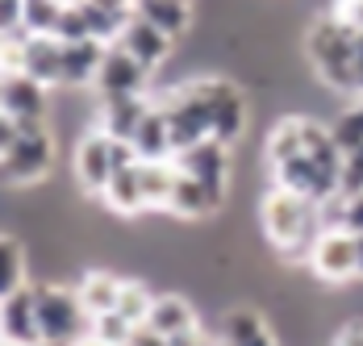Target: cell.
I'll return each mask as SVG.
<instances>
[{"mask_svg": "<svg viewBox=\"0 0 363 346\" xmlns=\"http://www.w3.org/2000/svg\"><path fill=\"white\" fill-rule=\"evenodd\" d=\"M0 325H4V342H13V346H46L42 342V321H38V288H34V279L0 296Z\"/></svg>", "mask_w": 363, "mask_h": 346, "instance_id": "10", "label": "cell"}, {"mask_svg": "<svg viewBox=\"0 0 363 346\" xmlns=\"http://www.w3.org/2000/svg\"><path fill=\"white\" fill-rule=\"evenodd\" d=\"M0 113L13 121H46L50 113V88L38 84L26 71H4L0 84Z\"/></svg>", "mask_w": 363, "mask_h": 346, "instance_id": "11", "label": "cell"}, {"mask_svg": "<svg viewBox=\"0 0 363 346\" xmlns=\"http://www.w3.org/2000/svg\"><path fill=\"white\" fill-rule=\"evenodd\" d=\"M55 167V134L46 130V121H17L13 142L0 146V172L9 192H26L38 188Z\"/></svg>", "mask_w": 363, "mask_h": 346, "instance_id": "3", "label": "cell"}, {"mask_svg": "<svg viewBox=\"0 0 363 346\" xmlns=\"http://www.w3.org/2000/svg\"><path fill=\"white\" fill-rule=\"evenodd\" d=\"M342 192H363V146L342 155Z\"/></svg>", "mask_w": 363, "mask_h": 346, "instance_id": "26", "label": "cell"}, {"mask_svg": "<svg viewBox=\"0 0 363 346\" xmlns=\"http://www.w3.org/2000/svg\"><path fill=\"white\" fill-rule=\"evenodd\" d=\"M355 42L359 30L347 26L338 13L313 17V26L305 30V59L318 75V84L334 96H359V79H355Z\"/></svg>", "mask_w": 363, "mask_h": 346, "instance_id": "2", "label": "cell"}, {"mask_svg": "<svg viewBox=\"0 0 363 346\" xmlns=\"http://www.w3.org/2000/svg\"><path fill=\"white\" fill-rule=\"evenodd\" d=\"M221 346H280L276 330L267 325V317L251 305H234V309H221Z\"/></svg>", "mask_w": 363, "mask_h": 346, "instance_id": "14", "label": "cell"}, {"mask_svg": "<svg viewBox=\"0 0 363 346\" xmlns=\"http://www.w3.org/2000/svg\"><path fill=\"white\" fill-rule=\"evenodd\" d=\"M72 0H26V30L30 34H59V21Z\"/></svg>", "mask_w": 363, "mask_h": 346, "instance_id": "24", "label": "cell"}, {"mask_svg": "<svg viewBox=\"0 0 363 346\" xmlns=\"http://www.w3.org/2000/svg\"><path fill=\"white\" fill-rule=\"evenodd\" d=\"M38 288V321L46 346H75L84 334H92V317L84 309L75 284L63 279H34Z\"/></svg>", "mask_w": 363, "mask_h": 346, "instance_id": "5", "label": "cell"}, {"mask_svg": "<svg viewBox=\"0 0 363 346\" xmlns=\"http://www.w3.org/2000/svg\"><path fill=\"white\" fill-rule=\"evenodd\" d=\"M255 217H259V234L284 263H309V250L318 246L322 230H326L318 217V201H309L292 188H280V184H272L259 196Z\"/></svg>", "mask_w": 363, "mask_h": 346, "instance_id": "1", "label": "cell"}, {"mask_svg": "<svg viewBox=\"0 0 363 346\" xmlns=\"http://www.w3.org/2000/svg\"><path fill=\"white\" fill-rule=\"evenodd\" d=\"M155 71L138 63L121 42H109L105 50V63H101V75H96V101H117V96H138L146 92Z\"/></svg>", "mask_w": 363, "mask_h": 346, "instance_id": "9", "label": "cell"}, {"mask_svg": "<svg viewBox=\"0 0 363 346\" xmlns=\"http://www.w3.org/2000/svg\"><path fill=\"white\" fill-rule=\"evenodd\" d=\"M334 13H338L347 26L363 30V0H338V4H334Z\"/></svg>", "mask_w": 363, "mask_h": 346, "instance_id": "29", "label": "cell"}, {"mask_svg": "<svg viewBox=\"0 0 363 346\" xmlns=\"http://www.w3.org/2000/svg\"><path fill=\"white\" fill-rule=\"evenodd\" d=\"M134 155L150 163V159H176V138H172V121H167V113L159 108V104H150V113L143 117V125L134 130Z\"/></svg>", "mask_w": 363, "mask_h": 346, "instance_id": "19", "label": "cell"}, {"mask_svg": "<svg viewBox=\"0 0 363 346\" xmlns=\"http://www.w3.org/2000/svg\"><path fill=\"white\" fill-rule=\"evenodd\" d=\"M138 175H143V192H146V208L150 213H167L172 205V188L180 179V163L176 159H138Z\"/></svg>", "mask_w": 363, "mask_h": 346, "instance_id": "20", "label": "cell"}, {"mask_svg": "<svg viewBox=\"0 0 363 346\" xmlns=\"http://www.w3.org/2000/svg\"><path fill=\"white\" fill-rule=\"evenodd\" d=\"M330 346H363V317H351V321H342Z\"/></svg>", "mask_w": 363, "mask_h": 346, "instance_id": "27", "label": "cell"}, {"mask_svg": "<svg viewBox=\"0 0 363 346\" xmlns=\"http://www.w3.org/2000/svg\"><path fill=\"white\" fill-rule=\"evenodd\" d=\"M138 330H143V325H134L130 317H121L117 309H113V313H101V317H92V334H96L105 346H130Z\"/></svg>", "mask_w": 363, "mask_h": 346, "instance_id": "25", "label": "cell"}, {"mask_svg": "<svg viewBox=\"0 0 363 346\" xmlns=\"http://www.w3.org/2000/svg\"><path fill=\"white\" fill-rule=\"evenodd\" d=\"M359 238V279H363V234H355Z\"/></svg>", "mask_w": 363, "mask_h": 346, "instance_id": "32", "label": "cell"}, {"mask_svg": "<svg viewBox=\"0 0 363 346\" xmlns=\"http://www.w3.org/2000/svg\"><path fill=\"white\" fill-rule=\"evenodd\" d=\"M155 96L150 92H138V96H117V101H96V125L113 134L117 142H130L134 130L143 125V117L150 113Z\"/></svg>", "mask_w": 363, "mask_h": 346, "instance_id": "16", "label": "cell"}, {"mask_svg": "<svg viewBox=\"0 0 363 346\" xmlns=\"http://www.w3.org/2000/svg\"><path fill=\"white\" fill-rule=\"evenodd\" d=\"M125 163H138L134 146H130V142H117L113 134H105L101 125H92V130H84V134L75 138L72 172H75L79 192H84L88 201H101L105 188H109V179H113V172L125 167Z\"/></svg>", "mask_w": 363, "mask_h": 346, "instance_id": "4", "label": "cell"}, {"mask_svg": "<svg viewBox=\"0 0 363 346\" xmlns=\"http://www.w3.org/2000/svg\"><path fill=\"white\" fill-rule=\"evenodd\" d=\"M121 288H125V279L117 276V272H109V267H84L79 279H75V292H79V301H84L88 317H101V313L117 309Z\"/></svg>", "mask_w": 363, "mask_h": 346, "instance_id": "18", "label": "cell"}, {"mask_svg": "<svg viewBox=\"0 0 363 346\" xmlns=\"http://www.w3.org/2000/svg\"><path fill=\"white\" fill-rule=\"evenodd\" d=\"M30 279H34L30 276V242L17 238L13 230H4V238H0V296L30 284Z\"/></svg>", "mask_w": 363, "mask_h": 346, "instance_id": "22", "label": "cell"}, {"mask_svg": "<svg viewBox=\"0 0 363 346\" xmlns=\"http://www.w3.org/2000/svg\"><path fill=\"white\" fill-rule=\"evenodd\" d=\"M230 150H234V146H225V142H218V138H205V142H196V146H188V150L176 155L180 172L192 175V179H201V184L213 192L218 205L230 201V175H234Z\"/></svg>", "mask_w": 363, "mask_h": 346, "instance_id": "8", "label": "cell"}, {"mask_svg": "<svg viewBox=\"0 0 363 346\" xmlns=\"http://www.w3.org/2000/svg\"><path fill=\"white\" fill-rule=\"evenodd\" d=\"M196 325H201V313L184 292H159L155 309L146 317V330H155L159 338H180V334L196 330Z\"/></svg>", "mask_w": 363, "mask_h": 346, "instance_id": "17", "label": "cell"}, {"mask_svg": "<svg viewBox=\"0 0 363 346\" xmlns=\"http://www.w3.org/2000/svg\"><path fill=\"white\" fill-rule=\"evenodd\" d=\"M342 230L363 234V192H351L347 196V221H342Z\"/></svg>", "mask_w": 363, "mask_h": 346, "instance_id": "28", "label": "cell"}, {"mask_svg": "<svg viewBox=\"0 0 363 346\" xmlns=\"http://www.w3.org/2000/svg\"><path fill=\"white\" fill-rule=\"evenodd\" d=\"M309 272L330 288L351 284L359 276V238L351 230H322L318 246L309 250Z\"/></svg>", "mask_w": 363, "mask_h": 346, "instance_id": "7", "label": "cell"}, {"mask_svg": "<svg viewBox=\"0 0 363 346\" xmlns=\"http://www.w3.org/2000/svg\"><path fill=\"white\" fill-rule=\"evenodd\" d=\"M105 50H109V42H101V38L63 42V92H88V88H96Z\"/></svg>", "mask_w": 363, "mask_h": 346, "instance_id": "13", "label": "cell"}, {"mask_svg": "<svg viewBox=\"0 0 363 346\" xmlns=\"http://www.w3.org/2000/svg\"><path fill=\"white\" fill-rule=\"evenodd\" d=\"M205 101H209V121H213V138L234 146L247 134V92L238 79L230 75H205Z\"/></svg>", "mask_w": 363, "mask_h": 346, "instance_id": "6", "label": "cell"}, {"mask_svg": "<svg viewBox=\"0 0 363 346\" xmlns=\"http://www.w3.org/2000/svg\"><path fill=\"white\" fill-rule=\"evenodd\" d=\"M355 79H359V101H363V30H359V42H355Z\"/></svg>", "mask_w": 363, "mask_h": 346, "instance_id": "30", "label": "cell"}, {"mask_svg": "<svg viewBox=\"0 0 363 346\" xmlns=\"http://www.w3.org/2000/svg\"><path fill=\"white\" fill-rule=\"evenodd\" d=\"M117 42H121L138 63H146L155 75L172 63V50H176V38L167 34V30H159V26H150L146 17H130Z\"/></svg>", "mask_w": 363, "mask_h": 346, "instance_id": "12", "label": "cell"}, {"mask_svg": "<svg viewBox=\"0 0 363 346\" xmlns=\"http://www.w3.org/2000/svg\"><path fill=\"white\" fill-rule=\"evenodd\" d=\"M101 205L109 208L117 221H138L146 208V192H143V175H138V163H125V167H117L109 179V188H105V196H101Z\"/></svg>", "mask_w": 363, "mask_h": 346, "instance_id": "15", "label": "cell"}, {"mask_svg": "<svg viewBox=\"0 0 363 346\" xmlns=\"http://www.w3.org/2000/svg\"><path fill=\"white\" fill-rule=\"evenodd\" d=\"M75 346H105V342H101L96 334H84V338H79V342H75Z\"/></svg>", "mask_w": 363, "mask_h": 346, "instance_id": "31", "label": "cell"}, {"mask_svg": "<svg viewBox=\"0 0 363 346\" xmlns=\"http://www.w3.org/2000/svg\"><path fill=\"white\" fill-rule=\"evenodd\" d=\"M134 17H146L150 26L167 30L172 38H184L192 30L196 9H192V0H134Z\"/></svg>", "mask_w": 363, "mask_h": 346, "instance_id": "21", "label": "cell"}, {"mask_svg": "<svg viewBox=\"0 0 363 346\" xmlns=\"http://www.w3.org/2000/svg\"><path fill=\"white\" fill-rule=\"evenodd\" d=\"M155 288L146 284V279H125V288H121V301H117V313L121 317H130L134 325H146V317L155 309Z\"/></svg>", "mask_w": 363, "mask_h": 346, "instance_id": "23", "label": "cell"}]
</instances>
